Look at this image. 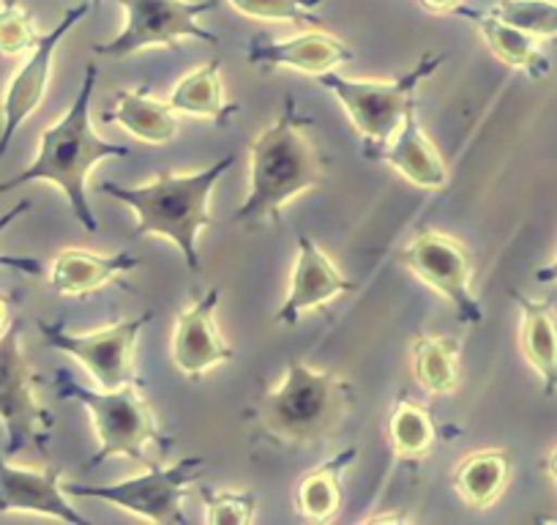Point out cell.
<instances>
[{
  "label": "cell",
  "instance_id": "cell-25",
  "mask_svg": "<svg viewBox=\"0 0 557 525\" xmlns=\"http://www.w3.org/2000/svg\"><path fill=\"white\" fill-rule=\"evenodd\" d=\"M459 340L457 337L421 334L412 340V375L430 394H451L459 386Z\"/></svg>",
  "mask_w": 557,
  "mask_h": 525
},
{
  "label": "cell",
  "instance_id": "cell-4",
  "mask_svg": "<svg viewBox=\"0 0 557 525\" xmlns=\"http://www.w3.org/2000/svg\"><path fill=\"white\" fill-rule=\"evenodd\" d=\"M352 400V386L342 375L290 362L285 380L257 403V425L278 443H318L339 430Z\"/></svg>",
  "mask_w": 557,
  "mask_h": 525
},
{
  "label": "cell",
  "instance_id": "cell-35",
  "mask_svg": "<svg viewBox=\"0 0 557 525\" xmlns=\"http://www.w3.org/2000/svg\"><path fill=\"white\" fill-rule=\"evenodd\" d=\"M546 474H549L552 479L557 481V447L552 449V454H549V457H546Z\"/></svg>",
  "mask_w": 557,
  "mask_h": 525
},
{
  "label": "cell",
  "instance_id": "cell-12",
  "mask_svg": "<svg viewBox=\"0 0 557 525\" xmlns=\"http://www.w3.org/2000/svg\"><path fill=\"white\" fill-rule=\"evenodd\" d=\"M90 12V3H79V7L69 9L63 14L61 23L50 30L47 36H41L39 45L30 50L28 61L20 66V72L14 74L12 83H9L7 96H3V129H0V159L7 157L9 146H12L14 135L20 132L25 121L39 110V105L45 101L47 85H50L52 74V58H55L58 45L69 36V30L77 23H83L85 14Z\"/></svg>",
  "mask_w": 557,
  "mask_h": 525
},
{
  "label": "cell",
  "instance_id": "cell-29",
  "mask_svg": "<svg viewBox=\"0 0 557 525\" xmlns=\"http://www.w3.org/2000/svg\"><path fill=\"white\" fill-rule=\"evenodd\" d=\"M323 0H230V7L249 20L262 23H301L318 25L312 9H318Z\"/></svg>",
  "mask_w": 557,
  "mask_h": 525
},
{
  "label": "cell",
  "instance_id": "cell-13",
  "mask_svg": "<svg viewBox=\"0 0 557 525\" xmlns=\"http://www.w3.org/2000/svg\"><path fill=\"white\" fill-rule=\"evenodd\" d=\"M222 288H213L197 304L178 315L173 331V364L189 380H200L216 364L233 362L235 351L216 326Z\"/></svg>",
  "mask_w": 557,
  "mask_h": 525
},
{
  "label": "cell",
  "instance_id": "cell-28",
  "mask_svg": "<svg viewBox=\"0 0 557 525\" xmlns=\"http://www.w3.org/2000/svg\"><path fill=\"white\" fill-rule=\"evenodd\" d=\"M39 39L34 14L20 7L17 0H3L0 3V56H25L39 45Z\"/></svg>",
  "mask_w": 557,
  "mask_h": 525
},
{
  "label": "cell",
  "instance_id": "cell-17",
  "mask_svg": "<svg viewBox=\"0 0 557 525\" xmlns=\"http://www.w3.org/2000/svg\"><path fill=\"white\" fill-rule=\"evenodd\" d=\"M369 157L394 168L396 173L405 175L410 184L421 186V190H443L448 184L446 162H443L441 151L432 146L430 137L418 126L416 110L401 121L399 132Z\"/></svg>",
  "mask_w": 557,
  "mask_h": 525
},
{
  "label": "cell",
  "instance_id": "cell-9",
  "mask_svg": "<svg viewBox=\"0 0 557 525\" xmlns=\"http://www.w3.org/2000/svg\"><path fill=\"white\" fill-rule=\"evenodd\" d=\"M396 260L424 285L441 293L454 307L459 323L484 320V309L473 293V257L462 241L441 230H424L396 255Z\"/></svg>",
  "mask_w": 557,
  "mask_h": 525
},
{
  "label": "cell",
  "instance_id": "cell-20",
  "mask_svg": "<svg viewBox=\"0 0 557 525\" xmlns=\"http://www.w3.org/2000/svg\"><path fill=\"white\" fill-rule=\"evenodd\" d=\"M457 14L473 20V25L479 28V34L484 36L486 47H490V52L497 58V61L530 74L533 80L546 77V74H549L552 69L549 58L539 50V39H535V36L503 23V20L495 17L492 12H473V9L462 7Z\"/></svg>",
  "mask_w": 557,
  "mask_h": 525
},
{
  "label": "cell",
  "instance_id": "cell-3",
  "mask_svg": "<svg viewBox=\"0 0 557 525\" xmlns=\"http://www.w3.org/2000/svg\"><path fill=\"white\" fill-rule=\"evenodd\" d=\"M235 157H224L200 173H162L143 186L101 184V195L115 197L117 203L137 213L139 235H162L173 241L184 255L186 266L200 271L197 235L211 228V192L216 181L233 168Z\"/></svg>",
  "mask_w": 557,
  "mask_h": 525
},
{
  "label": "cell",
  "instance_id": "cell-7",
  "mask_svg": "<svg viewBox=\"0 0 557 525\" xmlns=\"http://www.w3.org/2000/svg\"><path fill=\"white\" fill-rule=\"evenodd\" d=\"M123 28L96 56L126 58L148 47H178L184 39L216 45V34L200 25L202 14L216 9V0H121Z\"/></svg>",
  "mask_w": 557,
  "mask_h": 525
},
{
  "label": "cell",
  "instance_id": "cell-34",
  "mask_svg": "<svg viewBox=\"0 0 557 525\" xmlns=\"http://www.w3.org/2000/svg\"><path fill=\"white\" fill-rule=\"evenodd\" d=\"M12 298L0 296V337L7 334L9 326H12Z\"/></svg>",
  "mask_w": 557,
  "mask_h": 525
},
{
  "label": "cell",
  "instance_id": "cell-14",
  "mask_svg": "<svg viewBox=\"0 0 557 525\" xmlns=\"http://www.w3.org/2000/svg\"><path fill=\"white\" fill-rule=\"evenodd\" d=\"M61 476V468H20L0 454V514H41L69 525H90V520L69 503Z\"/></svg>",
  "mask_w": 557,
  "mask_h": 525
},
{
  "label": "cell",
  "instance_id": "cell-23",
  "mask_svg": "<svg viewBox=\"0 0 557 525\" xmlns=\"http://www.w3.org/2000/svg\"><path fill=\"white\" fill-rule=\"evenodd\" d=\"M358 457V447L342 449L339 454H334L331 460H325L323 465H318L314 471H309L307 476H301L296 487V512L301 514L309 523L325 525L339 514L342 506V487L339 479Z\"/></svg>",
  "mask_w": 557,
  "mask_h": 525
},
{
  "label": "cell",
  "instance_id": "cell-27",
  "mask_svg": "<svg viewBox=\"0 0 557 525\" xmlns=\"http://www.w3.org/2000/svg\"><path fill=\"white\" fill-rule=\"evenodd\" d=\"M490 12L535 39L557 36V0H497Z\"/></svg>",
  "mask_w": 557,
  "mask_h": 525
},
{
  "label": "cell",
  "instance_id": "cell-11",
  "mask_svg": "<svg viewBox=\"0 0 557 525\" xmlns=\"http://www.w3.org/2000/svg\"><path fill=\"white\" fill-rule=\"evenodd\" d=\"M151 318L153 315L146 313L132 320H117L94 334H72L61 323L47 320H39V329L52 347L77 358L101 389H121L134 380V347L139 331L151 323Z\"/></svg>",
  "mask_w": 557,
  "mask_h": 525
},
{
  "label": "cell",
  "instance_id": "cell-16",
  "mask_svg": "<svg viewBox=\"0 0 557 525\" xmlns=\"http://www.w3.org/2000/svg\"><path fill=\"white\" fill-rule=\"evenodd\" d=\"M356 58L352 47L325 30H307L282 41L255 39L246 50V61L257 69H296L304 74H329Z\"/></svg>",
  "mask_w": 557,
  "mask_h": 525
},
{
  "label": "cell",
  "instance_id": "cell-36",
  "mask_svg": "<svg viewBox=\"0 0 557 525\" xmlns=\"http://www.w3.org/2000/svg\"><path fill=\"white\" fill-rule=\"evenodd\" d=\"M99 3H101V0H90V7H99Z\"/></svg>",
  "mask_w": 557,
  "mask_h": 525
},
{
  "label": "cell",
  "instance_id": "cell-26",
  "mask_svg": "<svg viewBox=\"0 0 557 525\" xmlns=\"http://www.w3.org/2000/svg\"><path fill=\"white\" fill-rule=\"evenodd\" d=\"M391 449L399 460H421L435 447V425L430 411L401 398L388 419Z\"/></svg>",
  "mask_w": 557,
  "mask_h": 525
},
{
  "label": "cell",
  "instance_id": "cell-33",
  "mask_svg": "<svg viewBox=\"0 0 557 525\" xmlns=\"http://www.w3.org/2000/svg\"><path fill=\"white\" fill-rule=\"evenodd\" d=\"M535 282H541V285H557V255L535 271Z\"/></svg>",
  "mask_w": 557,
  "mask_h": 525
},
{
  "label": "cell",
  "instance_id": "cell-10",
  "mask_svg": "<svg viewBox=\"0 0 557 525\" xmlns=\"http://www.w3.org/2000/svg\"><path fill=\"white\" fill-rule=\"evenodd\" d=\"M23 331L20 323L9 326L0 337V425L7 427L9 454H17L28 447H47V432L52 427L50 411L41 408L36 400V378L25 358Z\"/></svg>",
  "mask_w": 557,
  "mask_h": 525
},
{
  "label": "cell",
  "instance_id": "cell-8",
  "mask_svg": "<svg viewBox=\"0 0 557 525\" xmlns=\"http://www.w3.org/2000/svg\"><path fill=\"white\" fill-rule=\"evenodd\" d=\"M206 465V457H184L181 463L151 465L146 474L132 476V479L115 481V485H77L66 481L63 490L77 498H99L117 509L137 514L143 520H151L159 525H184V496L195 481L197 471Z\"/></svg>",
  "mask_w": 557,
  "mask_h": 525
},
{
  "label": "cell",
  "instance_id": "cell-32",
  "mask_svg": "<svg viewBox=\"0 0 557 525\" xmlns=\"http://www.w3.org/2000/svg\"><path fill=\"white\" fill-rule=\"evenodd\" d=\"M418 7L430 14H457L465 7V0H418Z\"/></svg>",
  "mask_w": 557,
  "mask_h": 525
},
{
  "label": "cell",
  "instance_id": "cell-2",
  "mask_svg": "<svg viewBox=\"0 0 557 525\" xmlns=\"http://www.w3.org/2000/svg\"><path fill=\"white\" fill-rule=\"evenodd\" d=\"M309 118L298 112L296 99L287 96L285 107L249 146V195L233 213L238 224L273 222L278 211L304 192L325 181V162L304 129Z\"/></svg>",
  "mask_w": 557,
  "mask_h": 525
},
{
  "label": "cell",
  "instance_id": "cell-21",
  "mask_svg": "<svg viewBox=\"0 0 557 525\" xmlns=\"http://www.w3.org/2000/svg\"><path fill=\"white\" fill-rule=\"evenodd\" d=\"M104 121L117 123L128 135L151 146H164L178 137V118L170 101L153 99L146 90H121Z\"/></svg>",
  "mask_w": 557,
  "mask_h": 525
},
{
  "label": "cell",
  "instance_id": "cell-31",
  "mask_svg": "<svg viewBox=\"0 0 557 525\" xmlns=\"http://www.w3.org/2000/svg\"><path fill=\"white\" fill-rule=\"evenodd\" d=\"M30 203L23 200L20 206H14L12 211H7L3 217H0V230H7L9 224L14 222V219L20 217L23 211H28ZM0 269H12V271H23V274H41V260H36V257H14V255H0Z\"/></svg>",
  "mask_w": 557,
  "mask_h": 525
},
{
  "label": "cell",
  "instance_id": "cell-15",
  "mask_svg": "<svg viewBox=\"0 0 557 525\" xmlns=\"http://www.w3.org/2000/svg\"><path fill=\"white\" fill-rule=\"evenodd\" d=\"M350 291H356V282L339 274L331 257L309 235H301L298 239L296 266H293L290 274V291H287L285 304L273 315V326L290 329L301 320L304 313L323 307V304L334 302L336 296Z\"/></svg>",
  "mask_w": 557,
  "mask_h": 525
},
{
  "label": "cell",
  "instance_id": "cell-22",
  "mask_svg": "<svg viewBox=\"0 0 557 525\" xmlns=\"http://www.w3.org/2000/svg\"><path fill=\"white\" fill-rule=\"evenodd\" d=\"M513 474L511 454L503 449H481L468 454L454 471V487L470 509H490L506 492Z\"/></svg>",
  "mask_w": 557,
  "mask_h": 525
},
{
  "label": "cell",
  "instance_id": "cell-18",
  "mask_svg": "<svg viewBox=\"0 0 557 525\" xmlns=\"http://www.w3.org/2000/svg\"><path fill=\"white\" fill-rule=\"evenodd\" d=\"M139 269V260L126 252L117 255H96V252L69 246L55 255L50 266V288L61 296H85L99 291L117 274Z\"/></svg>",
  "mask_w": 557,
  "mask_h": 525
},
{
  "label": "cell",
  "instance_id": "cell-5",
  "mask_svg": "<svg viewBox=\"0 0 557 525\" xmlns=\"http://www.w3.org/2000/svg\"><path fill=\"white\" fill-rule=\"evenodd\" d=\"M446 61L443 52L421 56V61L396 80H350L339 72L320 74L318 83L339 99L358 135L367 141V157L383 148L399 132L401 121L416 110L418 85L424 83Z\"/></svg>",
  "mask_w": 557,
  "mask_h": 525
},
{
  "label": "cell",
  "instance_id": "cell-30",
  "mask_svg": "<svg viewBox=\"0 0 557 525\" xmlns=\"http://www.w3.org/2000/svg\"><path fill=\"white\" fill-rule=\"evenodd\" d=\"M202 506H206V523L249 525L257 512V496L255 492L202 490Z\"/></svg>",
  "mask_w": 557,
  "mask_h": 525
},
{
  "label": "cell",
  "instance_id": "cell-19",
  "mask_svg": "<svg viewBox=\"0 0 557 525\" xmlns=\"http://www.w3.org/2000/svg\"><path fill=\"white\" fill-rule=\"evenodd\" d=\"M511 298L517 302L522 313V329H519V345L522 356L535 375L541 378L546 398L557 394V315L552 302H539L528 298L522 293L511 291Z\"/></svg>",
  "mask_w": 557,
  "mask_h": 525
},
{
  "label": "cell",
  "instance_id": "cell-1",
  "mask_svg": "<svg viewBox=\"0 0 557 525\" xmlns=\"http://www.w3.org/2000/svg\"><path fill=\"white\" fill-rule=\"evenodd\" d=\"M96 77H99V69L94 63L85 66V77L77 90V99L72 101L66 115L58 118L52 126H47L41 132L39 154H36L34 162L20 175L0 184V195L25 184H39V181L58 186L63 192V197L69 200V206H72V213L77 217V222L85 230H90V233L99 230V222H96L94 208H90L88 200L90 170L99 162H104V159L128 157L126 146L101 141L94 132V123H90V99H94Z\"/></svg>",
  "mask_w": 557,
  "mask_h": 525
},
{
  "label": "cell",
  "instance_id": "cell-6",
  "mask_svg": "<svg viewBox=\"0 0 557 525\" xmlns=\"http://www.w3.org/2000/svg\"><path fill=\"white\" fill-rule=\"evenodd\" d=\"M55 389L63 400H77L88 408L90 422H94L96 438H99V449L90 457L88 468H96L104 460L146 457V443L157 441L159 425L157 414H153L151 403H148L137 389V380L121 386V389H104L94 391L79 386L72 375L61 373L55 378Z\"/></svg>",
  "mask_w": 557,
  "mask_h": 525
},
{
  "label": "cell",
  "instance_id": "cell-24",
  "mask_svg": "<svg viewBox=\"0 0 557 525\" xmlns=\"http://www.w3.org/2000/svg\"><path fill=\"white\" fill-rule=\"evenodd\" d=\"M170 107L191 118H206L213 123H227L238 112V107L224 99L222 85V58L200 66L197 72L186 74L170 94Z\"/></svg>",
  "mask_w": 557,
  "mask_h": 525
}]
</instances>
